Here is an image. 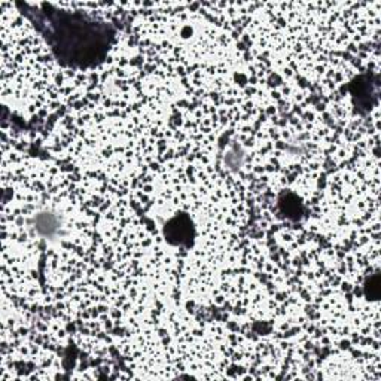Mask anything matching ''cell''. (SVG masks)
Returning <instances> with one entry per match:
<instances>
[{
  "mask_svg": "<svg viewBox=\"0 0 381 381\" xmlns=\"http://www.w3.org/2000/svg\"><path fill=\"white\" fill-rule=\"evenodd\" d=\"M35 230L43 239H55L60 235L61 221L57 213L40 211L35 216Z\"/></svg>",
  "mask_w": 381,
  "mask_h": 381,
  "instance_id": "cell-1",
  "label": "cell"
}]
</instances>
